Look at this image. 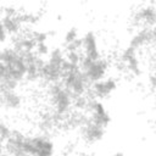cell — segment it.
I'll use <instances>...</instances> for the list:
<instances>
[{"label":"cell","mask_w":156,"mask_h":156,"mask_svg":"<svg viewBox=\"0 0 156 156\" xmlns=\"http://www.w3.org/2000/svg\"><path fill=\"white\" fill-rule=\"evenodd\" d=\"M135 20L136 22H141L147 27L156 26V7L152 5H146L139 9L135 13Z\"/></svg>","instance_id":"4fadbf2b"},{"label":"cell","mask_w":156,"mask_h":156,"mask_svg":"<svg viewBox=\"0 0 156 156\" xmlns=\"http://www.w3.org/2000/svg\"><path fill=\"white\" fill-rule=\"evenodd\" d=\"M50 32L48 30H34L32 33V38L34 39L35 44H41V43H48L50 38Z\"/></svg>","instance_id":"9a60e30c"},{"label":"cell","mask_w":156,"mask_h":156,"mask_svg":"<svg viewBox=\"0 0 156 156\" xmlns=\"http://www.w3.org/2000/svg\"><path fill=\"white\" fill-rule=\"evenodd\" d=\"M88 111L90 112V117L89 119L104 128L108 127L111 121H112V117L110 115V112L107 111L106 106L104 105V102L100 100V99H96L94 96L89 98V101H88V106H87Z\"/></svg>","instance_id":"5b68a950"},{"label":"cell","mask_w":156,"mask_h":156,"mask_svg":"<svg viewBox=\"0 0 156 156\" xmlns=\"http://www.w3.org/2000/svg\"><path fill=\"white\" fill-rule=\"evenodd\" d=\"M80 156H96V155H93V154H82Z\"/></svg>","instance_id":"44dd1931"},{"label":"cell","mask_w":156,"mask_h":156,"mask_svg":"<svg viewBox=\"0 0 156 156\" xmlns=\"http://www.w3.org/2000/svg\"><path fill=\"white\" fill-rule=\"evenodd\" d=\"M82 54L91 60L101 58V52L99 49L98 37L93 30H88L82 35Z\"/></svg>","instance_id":"8992f818"},{"label":"cell","mask_w":156,"mask_h":156,"mask_svg":"<svg viewBox=\"0 0 156 156\" xmlns=\"http://www.w3.org/2000/svg\"><path fill=\"white\" fill-rule=\"evenodd\" d=\"M7 156H29V155L26 154V152H23V151H21V150H16V151H13V152L7 154Z\"/></svg>","instance_id":"d6986e66"},{"label":"cell","mask_w":156,"mask_h":156,"mask_svg":"<svg viewBox=\"0 0 156 156\" xmlns=\"http://www.w3.org/2000/svg\"><path fill=\"white\" fill-rule=\"evenodd\" d=\"M117 87H118V83L113 77H106L105 79L91 84L89 91L91 96L101 100V99L108 98L115 90H117Z\"/></svg>","instance_id":"52a82bcc"},{"label":"cell","mask_w":156,"mask_h":156,"mask_svg":"<svg viewBox=\"0 0 156 156\" xmlns=\"http://www.w3.org/2000/svg\"><path fill=\"white\" fill-rule=\"evenodd\" d=\"M121 60L129 73H132L135 77H139L141 74L143 69H141L138 51L135 49L130 46H127L126 49H123V51L121 52Z\"/></svg>","instance_id":"ba28073f"},{"label":"cell","mask_w":156,"mask_h":156,"mask_svg":"<svg viewBox=\"0 0 156 156\" xmlns=\"http://www.w3.org/2000/svg\"><path fill=\"white\" fill-rule=\"evenodd\" d=\"M82 136L85 141L88 143H98L104 139L106 128L91 122L90 119H85L84 123L82 124Z\"/></svg>","instance_id":"9c48e42d"},{"label":"cell","mask_w":156,"mask_h":156,"mask_svg":"<svg viewBox=\"0 0 156 156\" xmlns=\"http://www.w3.org/2000/svg\"><path fill=\"white\" fill-rule=\"evenodd\" d=\"M11 133H12V129L10 128V126L5 122V121H1L0 123V135H1V144H5L9 138L11 136Z\"/></svg>","instance_id":"e0dca14e"},{"label":"cell","mask_w":156,"mask_h":156,"mask_svg":"<svg viewBox=\"0 0 156 156\" xmlns=\"http://www.w3.org/2000/svg\"><path fill=\"white\" fill-rule=\"evenodd\" d=\"M80 37H79V32H78V28L76 27H71L69 29H67L65 32V35H63V44L65 45H68L76 40H78Z\"/></svg>","instance_id":"5bb4252c"},{"label":"cell","mask_w":156,"mask_h":156,"mask_svg":"<svg viewBox=\"0 0 156 156\" xmlns=\"http://www.w3.org/2000/svg\"><path fill=\"white\" fill-rule=\"evenodd\" d=\"M152 43V38H151V29L150 27H145V28H141L139 29L138 32H135L130 39H129V44L128 46L135 49L136 51L149 44Z\"/></svg>","instance_id":"8fae6325"},{"label":"cell","mask_w":156,"mask_h":156,"mask_svg":"<svg viewBox=\"0 0 156 156\" xmlns=\"http://www.w3.org/2000/svg\"><path fill=\"white\" fill-rule=\"evenodd\" d=\"M2 156H5V155H2Z\"/></svg>","instance_id":"7402d4cb"},{"label":"cell","mask_w":156,"mask_h":156,"mask_svg":"<svg viewBox=\"0 0 156 156\" xmlns=\"http://www.w3.org/2000/svg\"><path fill=\"white\" fill-rule=\"evenodd\" d=\"M149 84L152 89H156V73H154L149 77Z\"/></svg>","instance_id":"ac0fdd59"},{"label":"cell","mask_w":156,"mask_h":156,"mask_svg":"<svg viewBox=\"0 0 156 156\" xmlns=\"http://www.w3.org/2000/svg\"><path fill=\"white\" fill-rule=\"evenodd\" d=\"M49 96L54 107V113L57 117H65L73 106V96L61 82L49 84Z\"/></svg>","instance_id":"7a4b0ae2"},{"label":"cell","mask_w":156,"mask_h":156,"mask_svg":"<svg viewBox=\"0 0 156 156\" xmlns=\"http://www.w3.org/2000/svg\"><path fill=\"white\" fill-rule=\"evenodd\" d=\"M61 83L71 93V95L73 96V100L85 96V94L90 89V84L88 83V80L80 68L72 71V72L63 73Z\"/></svg>","instance_id":"3957f363"},{"label":"cell","mask_w":156,"mask_h":156,"mask_svg":"<svg viewBox=\"0 0 156 156\" xmlns=\"http://www.w3.org/2000/svg\"><path fill=\"white\" fill-rule=\"evenodd\" d=\"M21 28H22V23L16 15H6V13H1V21H0V29H4L10 38H15L17 35L21 34Z\"/></svg>","instance_id":"30bf717a"},{"label":"cell","mask_w":156,"mask_h":156,"mask_svg":"<svg viewBox=\"0 0 156 156\" xmlns=\"http://www.w3.org/2000/svg\"><path fill=\"white\" fill-rule=\"evenodd\" d=\"M110 156H126V155H124V152H122V151H116V152L111 154Z\"/></svg>","instance_id":"ffe728a7"},{"label":"cell","mask_w":156,"mask_h":156,"mask_svg":"<svg viewBox=\"0 0 156 156\" xmlns=\"http://www.w3.org/2000/svg\"><path fill=\"white\" fill-rule=\"evenodd\" d=\"M23 99L16 90L1 91V105L7 110H17L22 106Z\"/></svg>","instance_id":"7c38bea8"},{"label":"cell","mask_w":156,"mask_h":156,"mask_svg":"<svg viewBox=\"0 0 156 156\" xmlns=\"http://www.w3.org/2000/svg\"><path fill=\"white\" fill-rule=\"evenodd\" d=\"M83 58V54L80 51H73V52H66V60L74 65V66H79L80 67V62Z\"/></svg>","instance_id":"2e32d148"},{"label":"cell","mask_w":156,"mask_h":156,"mask_svg":"<svg viewBox=\"0 0 156 156\" xmlns=\"http://www.w3.org/2000/svg\"><path fill=\"white\" fill-rule=\"evenodd\" d=\"M20 150L29 156H54L55 144L48 135L44 134L26 135Z\"/></svg>","instance_id":"6da1fadb"},{"label":"cell","mask_w":156,"mask_h":156,"mask_svg":"<svg viewBox=\"0 0 156 156\" xmlns=\"http://www.w3.org/2000/svg\"><path fill=\"white\" fill-rule=\"evenodd\" d=\"M80 69L84 73L88 83L91 85L106 78V73L108 69V62L104 60L102 57L99 60H91L89 57L83 56L82 62H80Z\"/></svg>","instance_id":"277c9868"}]
</instances>
